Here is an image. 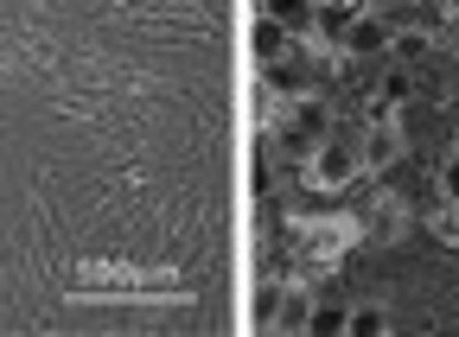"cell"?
I'll use <instances>...</instances> for the list:
<instances>
[{"instance_id": "cell-1", "label": "cell", "mask_w": 459, "mask_h": 337, "mask_svg": "<svg viewBox=\"0 0 459 337\" xmlns=\"http://www.w3.org/2000/svg\"><path fill=\"white\" fill-rule=\"evenodd\" d=\"M332 134V96H319V89H294L287 96V108L274 115V140L287 147V153H313L319 140Z\"/></svg>"}, {"instance_id": "cell-2", "label": "cell", "mask_w": 459, "mask_h": 337, "mask_svg": "<svg viewBox=\"0 0 459 337\" xmlns=\"http://www.w3.org/2000/svg\"><path fill=\"white\" fill-rule=\"evenodd\" d=\"M358 179H370V173H364V147H358V140L325 134V140L307 153V185H313V191H351Z\"/></svg>"}, {"instance_id": "cell-3", "label": "cell", "mask_w": 459, "mask_h": 337, "mask_svg": "<svg viewBox=\"0 0 459 337\" xmlns=\"http://www.w3.org/2000/svg\"><path fill=\"white\" fill-rule=\"evenodd\" d=\"M358 147H364V173H370V179L395 173V165L409 159V134H402V122H395V115H370V122H364V134H358Z\"/></svg>"}, {"instance_id": "cell-4", "label": "cell", "mask_w": 459, "mask_h": 337, "mask_svg": "<svg viewBox=\"0 0 459 337\" xmlns=\"http://www.w3.org/2000/svg\"><path fill=\"white\" fill-rule=\"evenodd\" d=\"M395 32H402V26H395L389 13L364 7V13H358L351 26H344L338 51H344V58H358V64H364V58H383V51H395Z\"/></svg>"}, {"instance_id": "cell-5", "label": "cell", "mask_w": 459, "mask_h": 337, "mask_svg": "<svg viewBox=\"0 0 459 337\" xmlns=\"http://www.w3.org/2000/svg\"><path fill=\"white\" fill-rule=\"evenodd\" d=\"M409 102H415V64L395 58V64L370 83V96H364V122H370V115H395V108H409Z\"/></svg>"}, {"instance_id": "cell-6", "label": "cell", "mask_w": 459, "mask_h": 337, "mask_svg": "<svg viewBox=\"0 0 459 337\" xmlns=\"http://www.w3.org/2000/svg\"><path fill=\"white\" fill-rule=\"evenodd\" d=\"M249 51H255V64L274 71V64H294V32H287L281 13H262L255 32H249Z\"/></svg>"}, {"instance_id": "cell-7", "label": "cell", "mask_w": 459, "mask_h": 337, "mask_svg": "<svg viewBox=\"0 0 459 337\" xmlns=\"http://www.w3.org/2000/svg\"><path fill=\"white\" fill-rule=\"evenodd\" d=\"M351 331L358 337H383V331H395V318H389V306H351Z\"/></svg>"}, {"instance_id": "cell-8", "label": "cell", "mask_w": 459, "mask_h": 337, "mask_svg": "<svg viewBox=\"0 0 459 337\" xmlns=\"http://www.w3.org/2000/svg\"><path fill=\"white\" fill-rule=\"evenodd\" d=\"M428 51H434V32H421V26H402L395 32V58L415 64V58H428Z\"/></svg>"}, {"instance_id": "cell-9", "label": "cell", "mask_w": 459, "mask_h": 337, "mask_svg": "<svg viewBox=\"0 0 459 337\" xmlns=\"http://www.w3.org/2000/svg\"><path fill=\"white\" fill-rule=\"evenodd\" d=\"M434 185H440V198H446V204H459V153H446V159H440Z\"/></svg>"}, {"instance_id": "cell-10", "label": "cell", "mask_w": 459, "mask_h": 337, "mask_svg": "<svg viewBox=\"0 0 459 337\" xmlns=\"http://www.w3.org/2000/svg\"><path fill=\"white\" fill-rule=\"evenodd\" d=\"M313 331H351V312L344 306H313Z\"/></svg>"}, {"instance_id": "cell-11", "label": "cell", "mask_w": 459, "mask_h": 337, "mask_svg": "<svg viewBox=\"0 0 459 337\" xmlns=\"http://www.w3.org/2000/svg\"><path fill=\"white\" fill-rule=\"evenodd\" d=\"M383 7H402V13H409V7H428V0H383Z\"/></svg>"}]
</instances>
